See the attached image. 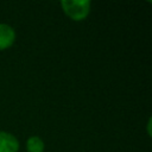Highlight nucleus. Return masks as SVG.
I'll return each mask as SVG.
<instances>
[{"label":"nucleus","instance_id":"nucleus-1","mask_svg":"<svg viewBox=\"0 0 152 152\" xmlns=\"http://www.w3.org/2000/svg\"><path fill=\"white\" fill-rule=\"evenodd\" d=\"M61 6L64 14L71 20L82 21L89 15L91 2L89 0H63Z\"/></svg>","mask_w":152,"mask_h":152},{"label":"nucleus","instance_id":"nucleus-2","mask_svg":"<svg viewBox=\"0 0 152 152\" xmlns=\"http://www.w3.org/2000/svg\"><path fill=\"white\" fill-rule=\"evenodd\" d=\"M15 37V31L11 25L0 23V51L10 49L14 44Z\"/></svg>","mask_w":152,"mask_h":152},{"label":"nucleus","instance_id":"nucleus-4","mask_svg":"<svg viewBox=\"0 0 152 152\" xmlns=\"http://www.w3.org/2000/svg\"><path fill=\"white\" fill-rule=\"evenodd\" d=\"M26 150L27 152H44L45 144L38 135H32L26 140Z\"/></svg>","mask_w":152,"mask_h":152},{"label":"nucleus","instance_id":"nucleus-3","mask_svg":"<svg viewBox=\"0 0 152 152\" xmlns=\"http://www.w3.org/2000/svg\"><path fill=\"white\" fill-rule=\"evenodd\" d=\"M19 140L10 132L0 131V152H18Z\"/></svg>","mask_w":152,"mask_h":152}]
</instances>
